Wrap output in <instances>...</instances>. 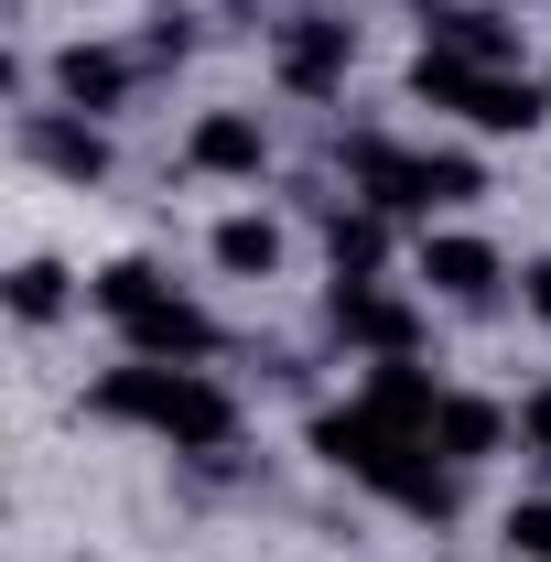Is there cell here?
<instances>
[{"mask_svg": "<svg viewBox=\"0 0 551 562\" xmlns=\"http://www.w3.org/2000/svg\"><path fill=\"white\" fill-rule=\"evenodd\" d=\"M497 541H508V562H551V487L508 497V519H497Z\"/></svg>", "mask_w": 551, "mask_h": 562, "instance_id": "cell-16", "label": "cell"}, {"mask_svg": "<svg viewBox=\"0 0 551 562\" xmlns=\"http://www.w3.org/2000/svg\"><path fill=\"white\" fill-rule=\"evenodd\" d=\"M346 66H357V22H346V11H292L271 33V76L292 98H336Z\"/></svg>", "mask_w": 551, "mask_h": 562, "instance_id": "cell-6", "label": "cell"}, {"mask_svg": "<svg viewBox=\"0 0 551 562\" xmlns=\"http://www.w3.org/2000/svg\"><path fill=\"white\" fill-rule=\"evenodd\" d=\"M412 281L432 292V303L486 314V303H497V281H508V249H497L486 227H421V238H412Z\"/></svg>", "mask_w": 551, "mask_h": 562, "instance_id": "cell-4", "label": "cell"}, {"mask_svg": "<svg viewBox=\"0 0 551 562\" xmlns=\"http://www.w3.org/2000/svg\"><path fill=\"white\" fill-rule=\"evenodd\" d=\"M87 303L109 314L120 357H151V368H206V357H216L206 303L162 271V260H109V271H87Z\"/></svg>", "mask_w": 551, "mask_h": 562, "instance_id": "cell-2", "label": "cell"}, {"mask_svg": "<svg viewBox=\"0 0 551 562\" xmlns=\"http://www.w3.org/2000/svg\"><path fill=\"white\" fill-rule=\"evenodd\" d=\"M508 432H519L508 401H486V390H443V412H432V454H443V465H486V454H508Z\"/></svg>", "mask_w": 551, "mask_h": 562, "instance_id": "cell-12", "label": "cell"}, {"mask_svg": "<svg viewBox=\"0 0 551 562\" xmlns=\"http://www.w3.org/2000/svg\"><path fill=\"white\" fill-rule=\"evenodd\" d=\"M44 87H55V109H76V120H120L131 87H140V44H55Z\"/></svg>", "mask_w": 551, "mask_h": 562, "instance_id": "cell-8", "label": "cell"}, {"mask_svg": "<svg viewBox=\"0 0 551 562\" xmlns=\"http://www.w3.org/2000/svg\"><path fill=\"white\" fill-rule=\"evenodd\" d=\"M314 216H325V271L336 281H390V206H325L314 195Z\"/></svg>", "mask_w": 551, "mask_h": 562, "instance_id": "cell-13", "label": "cell"}, {"mask_svg": "<svg viewBox=\"0 0 551 562\" xmlns=\"http://www.w3.org/2000/svg\"><path fill=\"white\" fill-rule=\"evenodd\" d=\"M184 173H206V184H260V173H271V120H260V109H195Z\"/></svg>", "mask_w": 551, "mask_h": 562, "instance_id": "cell-9", "label": "cell"}, {"mask_svg": "<svg viewBox=\"0 0 551 562\" xmlns=\"http://www.w3.org/2000/svg\"><path fill=\"white\" fill-rule=\"evenodd\" d=\"M87 412H98V422H131V432L195 454V465L238 454V390H227L216 368H151V357H120V368L87 390Z\"/></svg>", "mask_w": 551, "mask_h": 562, "instance_id": "cell-1", "label": "cell"}, {"mask_svg": "<svg viewBox=\"0 0 551 562\" xmlns=\"http://www.w3.org/2000/svg\"><path fill=\"white\" fill-rule=\"evenodd\" d=\"M486 195V162L465 151V140H421V151H401V184H390V216H421V227H443L454 206H476Z\"/></svg>", "mask_w": 551, "mask_h": 562, "instance_id": "cell-7", "label": "cell"}, {"mask_svg": "<svg viewBox=\"0 0 551 562\" xmlns=\"http://www.w3.org/2000/svg\"><path fill=\"white\" fill-rule=\"evenodd\" d=\"M22 151L44 162V173H66V184H109L120 173V151H109V120H76V109H22Z\"/></svg>", "mask_w": 551, "mask_h": 562, "instance_id": "cell-10", "label": "cell"}, {"mask_svg": "<svg viewBox=\"0 0 551 562\" xmlns=\"http://www.w3.org/2000/svg\"><path fill=\"white\" fill-rule=\"evenodd\" d=\"M76 303H87V281H76L66 260H22V271H11V314H22V325H55Z\"/></svg>", "mask_w": 551, "mask_h": 562, "instance_id": "cell-15", "label": "cell"}, {"mask_svg": "<svg viewBox=\"0 0 551 562\" xmlns=\"http://www.w3.org/2000/svg\"><path fill=\"white\" fill-rule=\"evenodd\" d=\"M421 44H443V55H465V66H519L508 11H476V0H443V11L421 22Z\"/></svg>", "mask_w": 551, "mask_h": 562, "instance_id": "cell-14", "label": "cell"}, {"mask_svg": "<svg viewBox=\"0 0 551 562\" xmlns=\"http://www.w3.org/2000/svg\"><path fill=\"white\" fill-rule=\"evenodd\" d=\"M325 325H336L357 357H421V292H401V281H336L325 292Z\"/></svg>", "mask_w": 551, "mask_h": 562, "instance_id": "cell-5", "label": "cell"}, {"mask_svg": "<svg viewBox=\"0 0 551 562\" xmlns=\"http://www.w3.org/2000/svg\"><path fill=\"white\" fill-rule=\"evenodd\" d=\"M519 314L551 325V249H541V260H519Z\"/></svg>", "mask_w": 551, "mask_h": 562, "instance_id": "cell-18", "label": "cell"}, {"mask_svg": "<svg viewBox=\"0 0 551 562\" xmlns=\"http://www.w3.org/2000/svg\"><path fill=\"white\" fill-rule=\"evenodd\" d=\"M519 454H530V465L551 476V379L530 390V401H519Z\"/></svg>", "mask_w": 551, "mask_h": 562, "instance_id": "cell-17", "label": "cell"}, {"mask_svg": "<svg viewBox=\"0 0 551 562\" xmlns=\"http://www.w3.org/2000/svg\"><path fill=\"white\" fill-rule=\"evenodd\" d=\"M412 98L443 109V120H465V131H486V140H530L551 120V76H530V66H465V55H443V44L412 55Z\"/></svg>", "mask_w": 551, "mask_h": 562, "instance_id": "cell-3", "label": "cell"}, {"mask_svg": "<svg viewBox=\"0 0 551 562\" xmlns=\"http://www.w3.org/2000/svg\"><path fill=\"white\" fill-rule=\"evenodd\" d=\"M206 260H216V281H281L292 227H281L271 206H227V216L206 227Z\"/></svg>", "mask_w": 551, "mask_h": 562, "instance_id": "cell-11", "label": "cell"}]
</instances>
